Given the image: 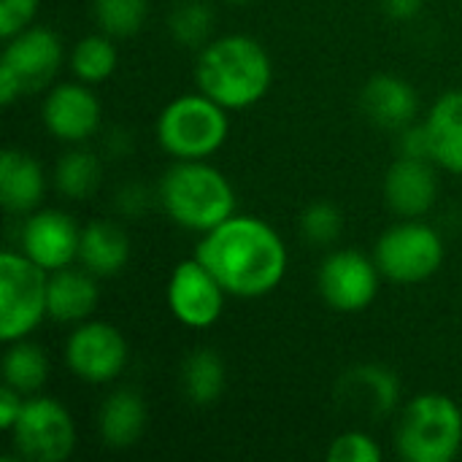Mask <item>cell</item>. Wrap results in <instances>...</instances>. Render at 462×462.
Segmentation results:
<instances>
[{"label":"cell","mask_w":462,"mask_h":462,"mask_svg":"<svg viewBox=\"0 0 462 462\" xmlns=\"http://www.w3.org/2000/svg\"><path fill=\"white\" fill-rule=\"evenodd\" d=\"M195 257L217 276L230 298H265L287 276L290 252L284 238L260 217L233 214L200 236Z\"/></svg>","instance_id":"cell-1"},{"label":"cell","mask_w":462,"mask_h":462,"mask_svg":"<svg viewBox=\"0 0 462 462\" xmlns=\"http://www.w3.org/2000/svg\"><path fill=\"white\" fill-rule=\"evenodd\" d=\"M273 81L271 54L252 35H219L208 41L195 62L198 92L227 111H244L260 103Z\"/></svg>","instance_id":"cell-2"},{"label":"cell","mask_w":462,"mask_h":462,"mask_svg":"<svg viewBox=\"0 0 462 462\" xmlns=\"http://www.w3.org/2000/svg\"><path fill=\"white\" fill-rule=\"evenodd\" d=\"M162 211L189 233H208L236 214L230 179L206 160H176L157 184Z\"/></svg>","instance_id":"cell-3"},{"label":"cell","mask_w":462,"mask_h":462,"mask_svg":"<svg viewBox=\"0 0 462 462\" xmlns=\"http://www.w3.org/2000/svg\"><path fill=\"white\" fill-rule=\"evenodd\" d=\"M395 449L406 462H452L462 449V409L447 393L414 395L398 422Z\"/></svg>","instance_id":"cell-4"},{"label":"cell","mask_w":462,"mask_h":462,"mask_svg":"<svg viewBox=\"0 0 462 462\" xmlns=\"http://www.w3.org/2000/svg\"><path fill=\"white\" fill-rule=\"evenodd\" d=\"M230 135L227 108L203 92L173 97L157 116V141L173 160H208Z\"/></svg>","instance_id":"cell-5"},{"label":"cell","mask_w":462,"mask_h":462,"mask_svg":"<svg viewBox=\"0 0 462 462\" xmlns=\"http://www.w3.org/2000/svg\"><path fill=\"white\" fill-rule=\"evenodd\" d=\"M49 292V271L32 263L22 249L0 254V341L14 344L27 338L43 317Z\"/></svg>","instance_id":"cell-6"},{"label":"cell","mask_w":462,"mask_h":462,"mask_svg":"<svg viewBox=\"0 0 462 462\" xmlns=\"http://www.w3.org/2000/svg\"><path fill=\"white\" fill-rule=\"evenodd\" d=\"M447 257L444 238L422 219H403L376 241L374 260L384 279L395 284H420L433 279Z\"/></svg>","instance_id":"cell-7"},{"label":"cell","mask_w":462,"mask_h":462,"mask_svg":"<svg viewBox=\"0 0 462 462\" xmlns=\"http://www.w3.org/2000/svg\"><path fill=\"white\" fill-rule=\"evenodd\" d=\"M11 439L16 460L65 462L76 449V422L70 411L46 395H30L14 428Z\"/></svg>","instance_id":"cell-8"},{"label":"cell","mask_w":462,"mask_h":462,"mask_svg":"<svg viewBox=\"0 0 462 462\" xmlns=\"http://www.w3.org/2000/svg\"><path fill=\"white\" fill-rule=\"evenodd\" d=\"M130 346L125 333L100 319H84L65 341V363L70 374L87 384H111L127 368Z\"/></svg>","instance_id":"cell-9"},{"label":"cell","mask_w":462,"mask_h":462,"mask_svg":"<svg viewBox=\"0 0 462 462\" xmlns=\"http://www.w3.org/2000/svg\"><path fill=\"white\" fill-rule=\"evenodd\" d=\"M382 279L384 276L374 257L357 249H336L317 271V290L330 309L357 314L376 300Z\"/></svg>","instance_id":"cell-10"},{"label":"cell","mask_w":462,"mask_h":462,"mask_svg":"<svg viewBox=\"0 0 462 462\" xmlns=\"http://www.w3.org/2000/svg\"><path fill=\"white\" fill-rule=\"evenodd\" d=\"M225 287L195 254L176 263V268L171 271L165 300L176 322H181L184 328L206 330L217 325L225 311Z\"/></svg>","instance_id":"cell-11"},{"label":"cell","mask_w":462,"mask_h":462,"mask_svg":"<svg viewBox=\"0 0 462 462\" xmlns=\"http://www.w3.org/2000/svg\"><path fill=\"white\" fill-rule=\"evenodd\" d=\"M41 119L49 135L68 146H76L89 141L100 130L103 106L92 87L76 79L49 89L41 106Z\"/></svg>","instance_id":"cell-12"},{"label":"cell","mask_w":462,"mask_h":462,"mask_svg":"<svg viewBox=\"0 0 462 462\" xmlns=\"http://www.w3.org/2000/svg\"><path fill=\"white\" fill-rule=\"evenodd\" d=\"M62 60L65 49L60 35L43 24H30L22 32L5 38L0 68L11 70L19 79L22 92L30 95L43 89L57 76Z\"/></svg>","instance_id":"cell-13"},{"label":"cell","mask_w":462,"mask_h":462,"mask_svg":"<svg viewBox=\"0 0 462 462\" xmlns=\"http://www.w3.org/2000/svg\"><path fill=\"white\" fill-rule=\"evenodd\" d=\"M79 244L81 227L70 214L57 208H35L27 214L19 236L22 252L49 273L73 265L79 260Z\"/></svg>","instance_id":"cell-14"},{"label":"cell","mask_w":462,"mask_h":462,"mask_svg":"<svg viewBox=\"0 0 462 462\" xmlns=\"http://www.w3.org/2000/svg\"><path fill=\"white\" fill-rule=\"evenodd\" d=\"M436 162L398 154L384 173V200L403 219H422L439 198Z\"/></svg>","instance_id":"cell-15"},{"label":"cell","mask_w":462,"mask_h":462,"mask_svg":"<svg viewBox=\"0 0 462 462\" xmlns=\"http://www.w3.org/2000/svg\"><path fill=\"white\" fill-rule=\"evenodd\" d=\"M338 401L349 411L379 422V420H384L387 414H393L398 409V403H401V379L387 365H376V363L355 365L352 371H346L341 376Z\"/></svg>","instance_id":"cell-16"},{"label":"cell","mask_w":462,"mask_h":462,"mask_svg":"<svg viewBox=\"0 0 462 462\" xmlns=\"http://www.w3.org/2000/svg\"><path fill=\"white\" fill-rule=\"evenodd\" d=\"M360 108L376 127L401 133L417 122L420 95L406 79L395 73H376L360 92Z\"/></svg>","instance_id":"cell-17"},{"label":"cell","mask_w":462,"mask_h":462,"mask_svg":"<svg viewBox=\"0 0 462 462\" xmlns=\"http://www.w3.org/2000/svg\"><path fill=\"white\" fill-rule=\"evenodd\" d=\"M100 303V287L97 276L81 268H60L49 273V292H46V309L49 319L62 325H79L95 314Z\"/></svg>","instance_id":"cell-18"},{"label":"cell","mask_w":462,"mask_h":462,"mask_svg":"<svg viewBox=\"0 0 462 462\" xmlns=\"http://www.w3.org/2000/svg\"><path fill=\"white\" fill-rule=\"evenodd\" d=\"M46 195V173L43 165L22 152L5 149L0 154V203L8 214L27 217L41 208Z\"/></svg>","instance_id":"cell-19"},{"label":"cell","mask_w":462,"mask_h":462,"mask_svg":"<svg viewBox=\"0 0 462 462\" xmlns=\"http://www.w3.org/2000/svg\"><path fill=\"white\" fill-rule=\"evenodd\" d=\"M79 263L97 279L122 273L130 263V236L111 219H92L81 227Z\"/></svg>","instance_id":"cell-20"},{"label":"cell","mask_w":462,"mask_h":462,"mask_svg":"<svg viewBox=\"0 0 462 462\" xmlns=\"http://www.w3.org/2000/svg\"><path fill=\"white\" fill-rule=\"evenodd\" d=\"M146 425H149V409L135 390H116L100 403L97 433L100 441L111 449L135 447L143 439Z\"/></svg>","instance_id":"cell-21"},{"label":"cell","mask_w":462,"mask_h":462,"mask_svg":"<svg viewBox=\"0 0 462 462\" xmlns=\"http://www.w3.org/2000/svg\"><path fill=\"white\" fill-rule=\"evenodd\" d=\"M433 162L462 176V89L444 92L425 114Z\"/></svg>","instance_id":"cell-22"},{"label":"cell","mask_w":462,"mask_h":462,"mask_svg":"<svg viewBox=\"0 0 462 462\" xmlns=\"http://www.w3.org/2000/svg\"><path fill=\"white\" fill-rule=\"evenodd\" d=\"M227 371L214 349H195L181 365V393L192 406H214L225 393Z\"/></svg>","instance_id":"cell-23"},{"label":"cell","mask_w":462,"mask_h":462,"mask_svg":"<svg viewBox=\"0 0 462 462\" xmlns=\"http://www.w3.org/2000/svg\"><path fill=\"white\" fill-rule=\"evenodd\" d=\"M49 379V360L46 352L38 344H30L27 338L5 344L3 355V384L19 390L22 395H38Z\"/></svg>","instance_id":"cell-24"},{"label":"cell","mask_w":462,"mask_h":462,"mask_svg":"<svg viewBox=\"0 0 462 462\" xmlns=\"http://www.w3.org/2000/svg\"><path fill=\"white\" fill-rule=\"evenodd\" d=\"M103 179V162L95 152L84 149L81 143H76L70 152H65L57 165H54V187L60 189V195L70 198V200H84L89 198Z\"/></svg>","instance_id":"cell-25"},{"label":"cell","mask_w":462,"mask_h":462,"mask_svg":"<svg viewBox=\"0 0 462 462\" xmlns=\"http://www.w3.org/2000/svg\"><path fill=\"white\" fill-rule=\"evenodd\" d=\"M116 38L106 35V32H92L84 35L73 49H70V70L79 81L95 87L103 84L114 76L116 65H119V51H116Z\"/></svg>","instance_id":"cell-26"},{"label":"cell","mask_w":462,"mask_h":462,"mask_svg":"<svg viewBox=\"0 0 462 462\" xmlns=\"http://www.w3.org/2000/svg\"><path fill=\"white\" fill-rule=\"evenodd\" d=\"M217 24V14L206 0H181L171 16H168V30L176 43L189 46V49H203L211 41V30Z\"/></svg>","instance_id":"cell-27"},{"label":"cell","mask_w":462,"mask_h":462,"mask_svg":"<svg viewBox=\"0 0 462 462\" xmlns=\"http://www.w3.org/2000/svg\"><path fill=\"white\" fill-rule=\"evenodd\" d=\"M92 16L100 32L111 38H133L149 19V0H92Z\"/></svg>","instance_id":"cell-28"},{"label":"cell","mask_w":462,"mask_h":462,"mask_svg":"<svg viewBox=\"0 0 462 462\" xmlns=\"http://www.w3.org/2000/svg\"><path fill=\"white\" fill-rule=\"evenodd\" d=\"M344 233V214L330 200H314L300 214V236L314 246H333Z\"/></svg>","instance_id":"cell-29"},{"label":"cell","mask_w":462,"mask_h":462,"mask_svg":"<svg viewBox=\"0 0 462 462\" xmlns=\"http://www.w3.org/2000/svg\"><path fill=\"white\" fill-rule=\"evenodd\" d=\"M325 457H328V462H382L384 452L371 433L355 428V430L338 433L330 441Z\"/></svg>","instance_id":"cell-30"},{"label":"cell","mask_w":462,"mask_h":462,"mask_svg":"<svg viewBox=\"0 0 462 462\" xmlns=\"http://www.w3.org/2000/svg\"><path fill=\"white\" fill-rule=\"evenodd\" d=\"M41 0H0V38H11L32 24Z\"/></svg>","instance_id":"cell-31"},{"label":"cell","mask_w":462,"mask_h":462,"mask_svg":"<svg viewBox=\"0 0 462 462\" xmlns=\"http://www.w3.org/2000/svg\"><path fill=\"white\" fill-rule=\"evenodd\" d=\"M398 154L414 157V160H430L433 162L430 135H428L425 122H414V125H409V127H403L398 133Z\"/></svg>","instance_id":"cell-32"},{"label":"cell","mask_w":462,"mask_h":462,"mask_svg":"<svg viewBox=\"0 0 462 462\" xmlns=\"http://www.w3.org/2000/svg\"><path fill=\"white\" fill-rule=\"evenodd\" d=\"M116 208L125 214V217H141L146 208H149V189L138 181H130L125 184L119 192H116Z\"/></svg>","instance_id":"cell-33"},{"label":"cell","mask_w":462,"mask_h":462,"mask_svg":"<svg viewBox=\"0 0 462 462\" xmlns=\"http://www.w3.org/2000/svg\"><path fill=\"white\" fill-rule=\"evenodd\" d=\"M24 401H27V395H22L19 390H14L8 384L0 387V430L3 433H8L14 428V422L19 420V414L24 409Z\"/></svg>","instance_id":"cell-34"},{"label":"cell","mask_w":462,"mask_h":462,"mask_svg":"<svg viewBox=\"0 0 462 462\" xmlns=\"http://www.w3.org/2000/svg\"><path fill=\"white\" fill-rule=\"evenodd\" d=\"M382 8L395 22H411L422 14L425 0H382Z\"/></svg>","instance_id":"cell-35"},{"label":"cell","mask_w":462,"mask_h":462,"mask_svg":"<svg viewBox=\"0 0 462 462\" xmlns=\"http://www.w3.org/2000/svg\"><path fill=\"white\" fill-rule=\"evenodd\" d=\"M233 3H249V0H233Z\"/></svg>","instance_id":"cell-36"}]
</instances>
